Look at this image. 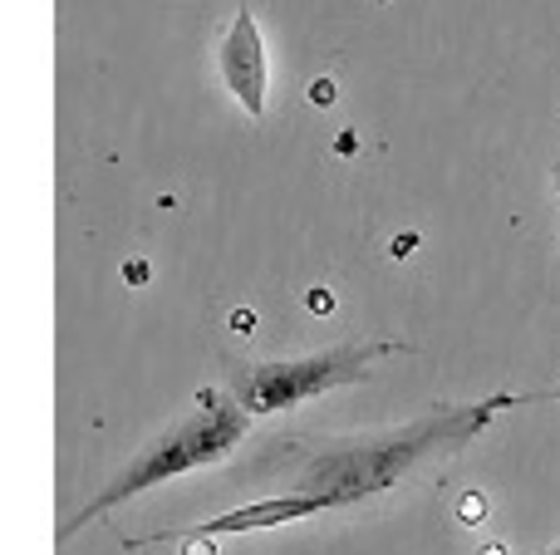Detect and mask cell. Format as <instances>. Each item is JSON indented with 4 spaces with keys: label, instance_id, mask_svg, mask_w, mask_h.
I'll return each mask as SVG.
<instances>
[{
    "label": "cell",
    "instance_id": "obj_1",
    "mask_svg": "<svg viewBox=\"0 0 560 555\" xmlns=\"http://www.w3.org/2000/svg\"><path fill=\"white\" fill-rule=\"evenodd\" d=\"M502 409H516V393H492V399H482V403L433 409L428 418L388 428V433H378V438L325 448L295 468L290 497H315L325 511L374 501V497H384V492H394L398 482H404L408 472H418L423 462L467 448Z\"/></svg>",
    "mask_w": 560,
    "mask_h": 555
},
{
    "label": "cell",
    "instance_id": "obj_2",
    "mask_svg": "<svg viewBox=\"0 0 560 555\" xmlns=\"http://www.w3.org/2000/svg\"><path fill=\"white\" fill-rule=\"evenodd\" d=\"M246 428H252V413H246L232 393L202 389V393H197V409L187 413L183 423H173L163 438L148 442V448L138 452V458L128 462L118 477H108L104 487H98L94 497H89L84 507L65 521V527H59V546H65V541H74L89 521H98V517H108L114 507H124V501L143 497V492L163 487V482L183 477V472H192V468L222 462L226 452H236V442L246 438Z\"/></svg>",
    "mask_w": 560,
    "mask_h": 555
},
{
    "label": "cell",
    "instance_id": "obj_3",
    "mask_svg": "<svg viewBox=\"0 0 560 555\" xmlns=\"http://www.w3.org/2000/svg\"><path fill=\"white\" fill-rule=\"evenodd\" d=\"M398 350L404 344L359 340V344H335V350H319V354H300V359H252V364H236L226 389H232V399L246 413H285L329 389L364 383L369 369Z\"/></svg>",
    "mask_w": 560,
    "mask_h": 555
},
{
    "label": "cell",
    "instance_id": "obj_4",
    "mask_svg": "<svg viewBox=\"0 0 560 555\" xmlns=\"http://www.w3.org/2000/svg\"><path fill=\"white\" fill-rule=\"evenodd\" d=\"M217 64H222V84L232 88V98L246 108L252 118L266 114V94H271V59H266V39L256 25L252 10H236V20L226 25L222 49H217Z\"/></svg>",
    "mask_w": 560,
    "mask_h": 555
},
{
    "label": "cell",
    "instance_id": "obj_5",
    "mask_svg": "<svg viewBox=\"0 0 560 555\" xmlns=\"http://www.w3.org/2000/svg\"><path fill=\"white\" fill-rule=\"evenodd\" d=\"M319 501L315 497H271V501H252V507H236L226 517H212V521H197V527H177V531H153V536H133L124 541L128 551L138 546H163V541H217V536H242V531H271V527H285V521H305V517H319Z\"/></svg>",
    "mask_w": 560,
    "mask_h": 555
},
{
    "label": "cell",
    "instance_id": "obj_6",
    "mask_svg": "<svg viewBox=\"0 0 560 555\" xmlns=\"http://www.w3.org/2000/svg\"><path fill=\"white\" fill-rule=\"evenodd\" d=\"M516 403H560V383L556 389H541V393H516Z\"/></svg>",
    "mask_w": 560,
    "mask_h": 555
},
{
    "label": "cell",
    "instance_id": "obj_7",
    "mask_svg": "<svg viewBox=\"0 0 560 555\" xmlns=\"http://www.w3.org/2000/svg\"><path fill=\"white\" fill-rule=\"evenodd\" d=\"M187 555H217V551L207 546V541H202V546H197V541H187Z\"/></svg>",
    "mask_w": 560,
    "mask_h": 555
},
{
    "label": "cell",
    "instance_id": "obj_8",
    "mask_svg": "<svg viewBox=\"0 0 560 555\" xmlns=\"http://www.w3.org/2000/svg\"><path fill=\"white\" fill-rule=\"evenodd\" d=\"M551 177H556V187H560V157H556V167H551Z\"/></svg>",
    "mask_w": 560,
    "mask_h": 555
},
{
    "label": "cell",
    "instance_id": "obj_9",
    "mask_svg": "<svg viewBox=\"0 0 560 555\" xmlns=\"http://www.w3.org/2000/svg\"><path fill=\"white\" fill-rule=\"evenodd\" d=\"M546 555H560V541H556V546H551V551H546Z\"/></svg>",
    "mask_w": 560,
    "mask_h": 555
}]
</instances>
